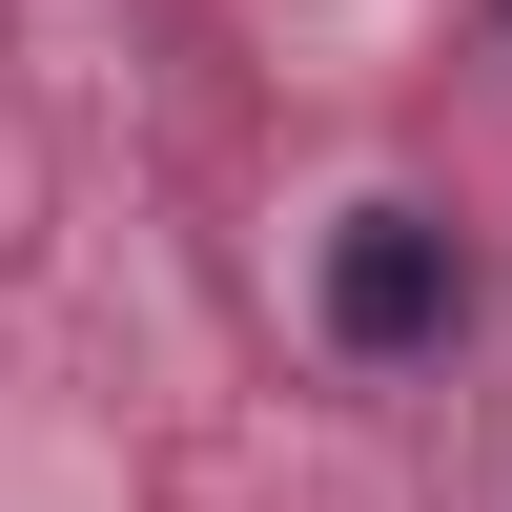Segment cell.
Here are the masks:
<instances>
[{"instance_id": "obj_1", "label": "cell", "mask_w": 512, "mask_h": 512, "mask_svg": "<svg viewBox=\"0 0 512 512\" xmlns=\"http://www.w3.org/2000/svg\"><path fill=\"white\" fill-rule=\"evenodd\" d=\"M451 308H472V267H451V226H410V205H369V226L328 246V349H349V369L451 349Z\"/></svg>"}]
</instances>
